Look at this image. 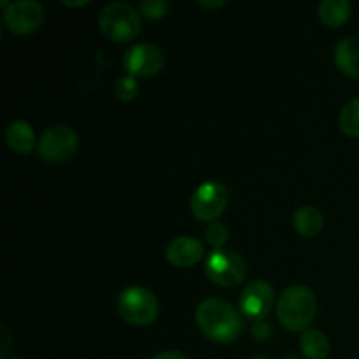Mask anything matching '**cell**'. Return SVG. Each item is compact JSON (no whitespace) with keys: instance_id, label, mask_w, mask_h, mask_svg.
Listing matches in <instances>:
<instances>
[{"instance_id":"e0dca14e","label":"cell","mask_w":359,"mask_h":359,"mask_svg":"<svg viewBox=\"0 0 359 359\" xmlns=\"http://www.w3.org/2000/svg\"><path fill=\"white\" fill-rule=\"evenodd\" d=\"M339 126L347 137H359V97L344 105L339 116Z\"/></svg>"},{"instance_id":"5bb4252c","label":"cell","mask_w":359,"mask_h":359,"mask_svg":"<svg viewBox=\"0 0 359 359\" xmlns=\"http://www.w3.org/2000/svg\"><path fill=\"white\" fill-rule=\"evenodd\" d=\"M319 20L330 28L342 27L353 13V6L347 0H323L318 7Z\"/></svg>"},{"instance_id":"2e32d148","label":"cell","mask_w":359,"mask_h":359,"mask_svg":"<svg viewBox=\"0 0 359 359\" xmlns=\"http://www.w3.org/2000/svg\"><path fill=\"white\" fill-rule=\"evenodd\" d=\"M300 349L309 359H326L330 354V340L319 330H307L300 339Z\"/></svg>"},{"instance_id":"ba28073f","label":"cell","mask_w":359,"mask_h":359,"mask_svg":"<svg viewBox=\"0 0 359 359\" xmlns=\"http://www.w3.org/2000/svg\"><path fill=\"white\" fill-rule=\"evenodd\" d=\"M273 300L276 293L266 280H251L238 297V311L244 318L252 319L255 323L263 321V318H266L272 311Z\"/></svg>"},{"instance_id":"484cf974","label":"cell","mask_w":359,"mask_h":359,"mask_svg":"<svg viewBox=\"0 0 359 359\" xmlns=\"http://www.w3.org/2000/svg\"><path fill=\"white\" fill-rule=\"evenodd\" d=\"M284 359H302V358H298V356H294V354H290V356H286Z\"/></svg>"},{"instance_id":"d6986e66","label":"cell","mask_w":359,"mask_h":359,"mask_svg":"<svg viewBox=\"0 0 359 359\" xmlns=\"http://www.w3.org/2000/svg\"><path fill=\"white\" fill-rule=\"evenodd\" d=\"M137 91H139V86H137V81L135 77L132 76H125L121 79H118L114 86V95L118 100L121 102H130L135 98Z\"/></svg>"},{"instance_id":"603a6c76","label":"cell","mask_w":359,"mask_h":359,"mask_svg":"<svg viewBox=\"0 0 359 359\" xmlns=\"http://www.w3.org/2000/svg\"><path fill=\"white\" fill-rule=\"evenodd\" d=\"M2 354H0V358L2 359H6V356H7V351H9V344H11V335H9V332H7V328L6 326H2Z\"/></svg>"},{"instance_id":"83f0119b","label":"cell","mask_w":359,"mask_h":359,"mask_svg":"<svg viewBox=\"0 0 359 359\" xmlns=\"http://www.w3.org/2000/svg\"><path fill=\"white\" fill-rule=\"evenodd\" d=\"M11 359H20V358H11Z\"/></svg>"},{"instance_id":"4fadbf2b","label":"cell","mask_w":359,"mask_h":359,"mask_svg":"<svg viewBox=\"0 0 359 359\" xmlns=\"http://www.w3.org/2000/svg\"><path fill=\"white\" fill-rule=\"evenodd\" d=\"M7 146L18 154H28L35 146V133L27 121H13L6 130Z\"/></svg>"},{"instance_id":"5b68a950","label":"cell","mask_w":359,"mask_h":359,"mask_svg":"<svg viewBox=\"0 0 359 359\" xmlns=\"http://www.w3.org/2000/svg\"><path fill=\"white\" fill-rule=\"evenodd\" d=\"M205 276L216 286L235 287L248 276V263L238 252L216 249L205 259Z\"/></svg>"},{"instance_id":"cb8c5ba5","label":"cell","mask_w":359,"mask_h":359,"mask_svg":"<svg viewBox=\"0 0 359 359\" xmlns=\"http://www.w3.org/2000/svg\"><path fill=\"white\" fill-rule=\"evenodd\" d=\"M198 6L207 7V9H216V7L224 6L223 0H217V2H205V0H198Z\"/></svg>"},{"instance_id":"9a60e30c","label":"cell","mask_w":359,"mask_h":359,"mask_svg":"<svg viewBox=\"0 0 359 359\" xmlns=\"http://www.w3.org/2000/svg\"><path fill=\"white\" fill-rule=\"evenodd\" d=\"M325 217L316 207L304 205L293 214V226L302 237H316L323 230Z\"/></svg>"},{"instance_id":"7a4b0ae2","label":"cell","mask_w":359,"mask_h":359,"mask_svg":"<svg viewBox=\"0 0 359 359\" xmlns=\"http://www.w3.org/2000/svg\"><path fill=\"white\" fill-rule=\"evenodd\" d=\"M316 297L307 286H290L277 302V318L290 332H307L316 318Z\"/></svg>"},{"instance_id":"3957f363","label":"cell","mask_w":359,"mask_h":359,"mask_svg":"<svg viewBox=\"0 0 359 359\" xmlns=\"http://www.w3.org/2000/svg\"><path fill=\"white\" fill-rule=\"evenodd\" d=\"M100 32L112 42H128L139 35L140 14L125 2H112L102 7L98 14Z\"/></svg>"},{"instance_id":"8992f818","label":"cell","mask_w":359,"mask_h":359,"mask_svg":"<svg viewBox=\"0 0 359 359\" xmlns=\"http://www.w3.org/2000/svg\"><path fill=\"white\" fill-rule=\"evenodd\" d=\"M77 144H79L77 133L70 126H49L37 140V153L44 161L60 163L69 160L76 153Z\"/></svg>"},{"instance_id":"8fae6325","label":"cell","mask_w":359,"mask_h":359,"mask_svg":"<svg viewBox=\"0 0 359 359\" xmlns=\"http://www.w3.org/2000/svg\"><path fill=\"white\" fill-rule=\"evenodd\" d=\"M168 263H172L177 269H189L195 263H198L203 256V244L195 237L181 235L175 237L165 251Z\"/></svg>"},{"instance_id":"277c9868","label":"cell","mask_w":359,"mask_h":359,"mask_svg":"<svg viewBox=\"0 0 359 359\" xmlns=\"http://www.w3.org/2000/svg\"><path fill=\"white\" fill-rule=\"evenodd\" d=\"M118 312L126 323L133 326H147L154 323L160 312L156 297L140 286L126 287L118 298Z\"/></svg>"},{"instance_id":"6da1fadb","label":"cell","mask_w":359,"mask_h":359,"mask_svg":"<svg viewBox=\"0 0 359 359\" xmlns=\"http://www.w3.org/2000/svg\"><path fill=\"white\" fill-rule=\"evenodd\" d=\"M195 319L200 332L217 344L233 342L244 328L237 309L221 298L203 300L196 309Z\"/></svg>"},{"instance_id":"44dd1931","label":"cell","mask_w":359,"mask_h":359,"mask_svg":"<svg viewBox=\"0 0 359 359\" xmlns=\"http://www.w3.org/2000/svg\"><path fill=\"white\" fill-rule=\"evenodd\" d=\"M270 335H272V328H270L265 321H256L255 325H252V337H255L258 342H265V340L270 339Z\"/></svg>"},{"instance_id":"52a82bcc","label":"cell","mask_w":359,"mask_h":359,"mask_svg":"<svg viewBox=\"0 0 359 359\" xmlns=\"http://www.w3.org/2000/svg\"><path fill=\"white\" fill-rule=\"evenodd\" d=\"M228 205V189L216 181L203 182L191 198V214L202 223H214Z\"/></svg>"},{"instance_id":"4316f807","label":"cell","mask_w":359,"mask_h":359,"mask_svg":"<svg viewBox=\"0 0 359 359\" xmlns=\"http://www.w3.org/2000/svg\"><path fill=\"white\" fill-rule=\"evenodd\" d=\"M251 359H270V358H266V356H256V358H251Z\"/></svg>"},{"instance_id":"7c38bea8","label":"cell","mask_w":359,"mask_h":359,"mask_svg":"<svg viewBox=\"0 0 359 359\" xmlns=\"http://www.w3.org/2000/svg\"><path fill=\"white\" fill-rule=\"evenodd\" d=\"M335 63L346 76L359 77V37H346L337 44Z\"/></svg>"},{"instance_id":"ac0fdd59","label":"cell","mask_w":359,"mask_h":359,"mask_svg":"<svg viewBox=\"0 0 359 359\" xmlns=\"http://www.w3.org/2000/svg\"><path fill=\"white\" fill-rule=\"evenodd\" d=\"M205 241L210 248H214V251L223 249L228 241V228L223 223H210L205 228Z\"/></svg>"},{"instance_id":"30bf717a","label":"cell","mask_w":359,"mask_h":359,"mask_svg":"<svg viewBox=\"0 0 359 359\" xmlns=\"http://www.w3.org/2000/svg\"><path fill=\"white\" fill-rule=\"evenodd\" d=\"M163 65V53L154 44L132 46L123 58V67L132 77H151L160 72Z\"/></svg>"},{"instance_id":"7402d4cb","label":"cell","mask_w":359,"mask_h":359,"mask_svg":"<svg viewBox=\"0 0 359 359\" xmlns=\"http://www.w3.org/2000/svg\"><path fill=\"white\" fill-rule=\"evenodd\" d=\"M151 359H188V358H186L182 353H179V351H165V353L156 354V356Z\"/></svg>"},{"instance_id":"d4e9b609","label":"cell","mask_w":359,"mask_h":359,"mask_svg":"<svg viewBox=\"0 0 359 359\" xmlns=\"http://www.w3.org/2000/svg\"><path fill=\"white\" fill-rule=\"evenodd\" d=\"M88 0H81V2H67L63 0V6H69V7H81V6H86Z\"/></svg>"},{"instance_id":"ffe728a7","label":"cell","mask_w":359,"mask_h":359,"mask_svg":"<svg viewBox=\"0 0 359 359\" xmlns=\"http://www.w3.org/2000/svg\"><path fill=\"white\" fill-rule=\"evenodd\" d=\"M170 9L168 2L165 0H144L140 4V13L147 18V20H161L165 18L167 11Z\"/></svg>"},{"instance_id":"9c48e42d","label":"cell","mask_w":359,"mask_h":359,"mask_svg":"<svg viewBox=\"0 0 359 359\" xmlns=\"http://www.w3.org/2000/svg\"><path fill=\"white\" fill-rule=\"evenodd\" d=\"M44 21V7L35 0H20L4 9V23L13 34H34Z\"/></svg>"}]
</instances>
